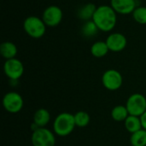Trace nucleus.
<instances>
[{"label":"nucleus","instance_id":"1","mask_svg":"<svg viewBox=\"0 0 146 146\" xmlns=\"http://www.w3.org/2000/svg\"><path fill=\"white\" fill-rule=\"evenodd\" d=\"M92 21L103 32H110L116 25V12L108 5H101L97 8Z\"/></svg>","mask_w":146,"mask_h":146},{"label":"nucleus","instance_id":"2","mask_svg":"<svg viewBox=\"0 0 146 146\" xmlns=\"http://www.w3.org/2000/svg\"><path fill=\"white\" fill-rule=\"evenodd\" d=\"M75 127L74 116L68 112H62L59 114L53 123L54 133L60 137H66L71 134Z\"/></svg>","mask_w":146,"mask_h":146},{"label":"nucleus","instance_id":"3","mask_svg":"<svg viewBox=\"0 0 146 146\" xmlns=\"http://www.w3.org/2000/svg\"><path fill=\"white\" fill-rule=\"evenodd\" d=\"M45 23L37 16H29L25 19L23 27L25 32L33 38H39L45 33Z\"/></svg>","mask_w":146,"mask_h":146},{"label":"nucleus","instance_id":"4","mask_svg":"<svg viewBox=\"0 0 146 146\" xmlns=\"http://www.w3.org/2000/svg\"><path fill=\"white\" fill-rule=\"evenodd\" d=\"M126 107L129 115L140 117L146 111V98L140 93L132 94L127 100Z\"/></svg>","mask_w":146,"mask_h":146},{"label":"nucleus","instance_id":"5","mask_svg":"<svg viewBox=\"0 0 146 146\" xmlns=\"http://www.w3.org/2000/svg\"><path fill=\"white\" fill-rule=\"evenodd\" d=\"M31 142L33 146H55L56 137L50 130L46 127H40L33 132Z\"/></svg>","mask_w":146,"mask_h":146},{"label":"nucleus","instance_id":"6","mask_svg":"<svg viewBox=\"0 0 146 146\" xmlns=\"http://www.w3.org/2000/svg\"><path fill=\"white\" fill-rule=\"evenodd\" d=\"M24 105L22 97L15 92L6 93L3 98V106L4 110L10 114L19 113Z\"/></svg>","mask_w":146,"mask_h":146},{"label":"nucleus","instance_id":"7","mask_svg":"<svg viewBox=\"0 0 146 146\" xmlns=\"http://www.w3.org/2000/svg\"><path fill=\"white\" fill-rule=\"evenodd\" d=\"M102 83L109 91H116L120 89L123 84L121 74L115 69H109L105 71L102 76Z\"/></svg>","mask_w":146,"mask_h":146},{"label":"nucleus","instance_id":"8","mask_svg":"<svg viewBox=\"0 0 146 146\" xmlns=\"http://www.w3.org/2000/svg\"><path fill=\"white\" fill-rule=\"evenodd\" d=\"M3 71L5 75L9 80H18L24 73V66L20 60L16 58H12L6 60V62H4Z\"/></svg>","mask_w":146,"mask_h":146},{"label":"nucleus","instance_id":"9","mask_svg":"<svg viewBox=\"0 0 146 146\" xmlns=\"http://www.w3.org/2000/svg\"><path fill=\"white\" fill-rule=\"evenodd\" d=\"M62 19V9L56 5L49 6L43 13L42 20L48 27H56L60 24Z\"/></svg>","mask_w":146,"mask_h":146},{"label":"nucleus","instance_id":"10","mask_svg":"<svg viewBox=\"0 0 146 146\" xmlns=\"http://www.w3.org/2000/svg\"><path fill=\"white\" fill-rule=\"evenodd\" d=\"M105 42L110 50L114 52H119L123 50L126 48L127 43L126 37L119 33H115L109 35Z\"/></svg>","mask_w":146,"mask_h":146},{"label":"nucleus","instance_id":"11","mask_svg":"<svg viewBox=\"0 0 146 146\" xmlns=\"http://www.w3.org/2000/svg\"><path fill=\"white\" fill-rule=\"evenodd\" d=\"M136 0H111V7L116 13L128 15L136 9Z\"/></svg>","mask_w":146,"mask_h":146},{"label":"nucleus","instance_id":"12","mask_svg":"<svg viewBox=\"0 0 146 146\" xmlns=\"http://www.w3.org/2000/svg\"><path fill=\"white\" fill-rule=\"evenodd\" d=\"M50 121V112L45 109H38L33 115V122L39 127H45Z\"/></svg>","mask_w":146,"mask_h":146},{"label":"nucleus","instance_id":"13","mask_svg":"<svg viewBox=\"0 0 146 146\" xmlns=\"http://www.w3.org/2000/svg\"><path fill=\"white\" fill-rule=\"evenodd\" d=\"M97 8L96 5L94 3H89L86 4H84L83 6H81L78 11H77V16L80 19V20H84V21H90V19L93 18V15L95 14Z\"/></svg>","mask_w":146,"mask_h":146},{"label":"nucleus","instance_id":"14","mask_svg":"<svg viewBox=\"0 0 146 146\" xmlns=\"http://www.w3.org/2000/svg\"><path fill=\"white\" fill-rule=\"evenodd\" d=\"M124 125L127 131L131 134L143 128L140 117L131 115H129V116L126 119V121H124Z\"/></svg>","mask_w":146,"mask_h":146},{"label":"nucleus","instance_id":"15","mask_svg":"<svg viewBox=\"0 0 146 146\" xmlns=\"http://www.w3.org/2000/svg\"><path fill=\"white\" fill-rule=\"evenodd\" d=\"M0 52L3 57L6 60L15 58L17 54V48L15 44L12 42H3L0 46Z\"/></svg>","mask_w":146,"mask_h":146},{"label":"nucleus","instance_id":"16","mask_svg":"<svg viewBox=\"0 0 146 146\" xmlns=\"http://www.w3.org/2000/svg\"><path fill=\"white\" fill-rule=\"evenodd\" d=\"M109 50H110V49H109L106 42H103V41H98V42L94 43L91 47L92 55L98 58H101V57H104V56H106L108 54Z\"/></svg>","mask_w":146,"mask_h":146},{"label":"nucleus","instance_id":"17","mask_svg":"<svg viewBox=\"0 0 146 146\" xmlns=\"http://www.w3.org/2000/svg\"><path fill=\"white\" fill-rule=\"evenodd\" d=\"M99 28L92 20L86 21L81 27V34L86 38H93L98 33Z\"/></svg>","mask_w":146,"mask_h":146},{"label":"nucleus","instance_id":"18","mask_svg":"<svg viewBox=\"0 0 146 146\" xmlns=\"http://www.w3.org/2000/svg\"><path fill=\"white\" fill-rule=\"evenodd\" d=\"M128 116H129V113L126 106L116 105L111 110V117L115 121L118 122L125 121Z\"/></svg>","mask_w":146,"mask_h":146},{"label":"nucleus","instance_id":"19","mask_svg":"<svg viewBox=\"0 0 146 146\" xmlns=\"http://www.w3.org/2000/svg\"><path fill=\"white\" fill-rule=\"evenodd\" d=\"M130 143L133 146H146V130L142 128L132 133Z\"/></svg>","mask_w":146,"mask_h":146},{"label":"nucleus","instance_id":"20","mask_svg":"<svg viewBox=\"0 0 146 146\" xmlns=\"http://www.w3.org/2000/svg\"><path fill=\"white\" fill-rule=\"evenodd\" d=\"M74 116L75 125L78 127H86L90 123L91 117L89 114L86 111H78L74 115Z\"/></svg>","mask_w":146,"mask_h":146},{"label":"nucleus","instance_id":"21","mask_svg":"<svg viewBox=\"0 0 146 146\" xmlns=\"http://www.w3.org/2000/svg\"><path fill=\"white\" fill-rule=\"evenodd\" d=\"M133 19L139 24H146V7H137L133 12Z\"/></svg>","mask_w":146,"mask_h":146},{"label":"nucleus","instance_id":"22","mask_svg":"<svg viewBox=\"0 0 146 146\" xmlns=\"http://www.w3.org/2000/svg\"><path fill=\"white\" fill-rule=\"evenodd\" d=\"M140 119H141V122H142V127L143 128L146 130V111L140 116Z\"/></svg>","mask_w":146,"mask_h":146}]
</instances>
